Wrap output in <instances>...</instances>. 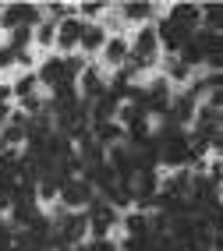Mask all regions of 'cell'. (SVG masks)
Returning <instances> with one entry per match:
<instances>
[{
  "mask_svg": "<svg viewBox=\"0 0 223 251\" xmlns=\"http://www.w3.org/2000/svg\"><path fill=\"white\" fill-rule=\"evenodd\" d=\"M156 53H160V43H156V28H142L139 36H135V43L128 46V60H124V71L135 75V71H142L149 68V64H156Z\"/></svg>",
  "mask_w": 223,
  "mask_h": 251,
  "instance_id": "obj_1",
  "label": "cell"
},
{
  "mask_svg": "<svg viewBox=\"0 0 223 251\" xmlns=\"http://www.w3.org/2000/svg\"><path fill=\"white\" fill-rule=\"evenodd\" d=\"M57 198H60V205L67 212H78V209H85L96 198V191H92V184L85 180V177H67V180H60Z\"/></svg>",
  "mask_w": 223,
  "mask_h": 251,
  "instance_id": "obj_2",
  "label": "cell"
},
{
  "mask_svg": "<svg viewBox=\"0 0 223 251\" xmlns=\"http://www.w3.org/2000/svg\"><path fill=\"white\" fill-rule=\"evenodd\" d=\"M39 22H43V14H39L36 4H7L4 14H0V25H4L7 32H14V28H36Z\"/></svg>",
  "mask_w": 223,
  "mask_h": 251,
  "instance_id": "obj_3",
  "label": "cell"
},
{
  "mask_svg": "<svg viewBox=\"0 0 223 251\" xmlns=\"http://www.w3.org/2000/svg\"><path fill=\"white\" fill-rule=\"evenodd\" d=\"M192 36H195V28H184V25L170 22V18H163V22L156 25V43L170 50V57H174L177 50H181V46H184L188 39H192Z\"/></svg>",
  "mask_w": 223,
  "mask_h": 251,
  "instance_id": "obj_4",
  "label": "cell"
},
{
  "mask_svg": "<svg viewBox=\"0 0 223 251\" xmlns=\"http://www.w3.org/2000/svg\"><path fill=\"white\" fill-rule=\"evenodd\" d=\"M82 25H85V22H78V18H67V22H60V25H57V39H54V43H60V50H64V53L78 46Z\"/></svg>",
  "mask_w": 223,
  "mask_h": 251,
  "instance_id": "obj_5",
  "label": "cell"
},
{
  "mask_svg": "<svg viewBox=\"0 0 223 251\" xmlns=\"http://www.w3.org/2000/svg\"><path fill=\"white\" fill-rule=\"evenodd\" d=\"M167 18L177 22V25H184V28H195V25L202 22V7H198V4H174Z\"/></svg>",
  "mask_w": 223,
  "mask_h": 251,
  "instance_id": "obj_6",
  "label": "cell"
},
{
  "mask_svg": "<svg viewBox=\"0 0 223 251\" xmlns=\"http://www.w3.org/2000/svg\"><path fill=\"white\" fill-rule=\"evenodd\" d=\"M103 43H107V32H103V25H82L78 46L85 50V53H96V50H103Z\"/></svg>",
  "mask_w": 223,
  "mask_h": 251,
  "instance_id": "obj_7",
  "label": "cell"
},
{
  "mask_svg": "<svg viewBox=\"0 0 223 251\" xmlns=\"http://www.w3.org/2000/svg\"><path fill=\"white\" fill-rule=\"evenodd\" d=\"M36 81H46L50 89H57L60 81H67V75H64V60H60V57H50V60L43 64V71L36 75Z\"/></svg>",
  "mask_w": 223,
  "mask_h": 251,
  "instance_id": "obj_8",
  "label": "cell"
},
{
  "mask_svg": "<svg viewBox=\"0 0 223 251\" xmlns=\"http://www.w3.org/2000/svg\"><path fill=\"white\" fill-rule=\"evenodd\" d=\"M78 89H82V96H85V103H92V99H99L103 92H107V85L99 81L96 71H82V75H78Z\"/></svg>",
  "mask_w": 223,
  "mask_h": 251,
  "instance_id": "obj_9",
  "label": "cell"
},
{
  "mask_svg": "<svg viewBox=\"0 0 223 251\" xmlns=\"http://www.w3.org/2000/svg\"><path fill=\"white\" fill-rule=\"evenodd\" d=\"M103 57H107L110 68H124V60H128V39H107V43H103Z\"/></svg>",
  "mask_w": 223,
  "mask_h": 251,
  "instance_id": "obj_10",
  "label": "cell"
},
{
  "mask_svg": "<svg viewBox=\"0 0 223 251\" xmlns=\"http://www.w3.org/2000/svg\"><path fill=\"white\" fill-rule=\"evenodd\" d=\"M167 195H170V198H188V195H192V174H188V170H177L174 177L167 180Z\"/></svg>",
  "mask_w": 223,
  "mask_h": 251,
  "instance_id": "obj_11",
  "label": "cell"
},
{
  "mask_svg": "<svg viewBox=\"0 0 223 251\" xmlns=\"http://www.w3.org/2000/svg\"><path fill=\"white\" fill-rule=\"evenodd\" d=\"M177 53H181L177 60L184 64V68H195V64H202V60H205V53H202V46H198V39H195V36L188 39V43L177 50Z\"/></svg>",
  "mask_w": 223,
  "mask_h": 251,
  "instance_id": "obj_12",
  "label": "cell"
},
{
  "mask_svg": "<svg viewBox=\"0 0 223 251\" xmlns=\"http://www.w3.org/2000/svg\"><path fill=\"white\" fill-rule=\"evenodd\" d=\"M124 230H128V237H142V233H152V226H149V216L139 209V212H131L128 220H124Z\"/></svg>",
  "mask_w": 223,
  "mask_h": 251,
  "instance_id": "obj_13",
  "label": "cell"
},
{
  "mask_svg": "<svg viewBox=\"0 0 223 251\" xmlns=\"http://www.w3.org/2000/svg\"><path fill=\"white\" fill-rule=\"evenodd\" d=\"M124 135V127L117 124V121H107V124H96V142L99 145H113L117 138Z\"/></svg>",
  "mask_w": 223,
  "mask_h": 251,
  "instance_id": "obj_14",
  "label": "cell"
},
{
  "mask_svg": "<svg viewBox=\"0 0 223 251\" xmlns=\"http://www.w3.org/2000/svg\"><path fill=\"white\" fill-rule=\"evenodd\" d=\"M121 11H124V18H131V22H149L152 4H145V0H131V4H121Z\"/></svg>",
  "mask_w": 223,
  "mask_h": 251,
  "instance_id": "obj_15",
  "label": "cell"
},
{
  "mask_svg": "<svg viewBox=\"0 0 223 251\" xmlns=\"http://www.w3.org/2000/svg\"><path fill=\"white\" fill-rule=\"evenodd\" d=\"M202 22H205V32H220V25H223V7H220V4H205V7H202Z\"/></svg>",
  "mask_w": 223,
  "mask_h": 251,
  "instance_id": "obj_16",
  "label": "cell"
},
{
  "mask_svg": "<svg viewBox=\"0 0 223 251\" xmlns=\"http://www.w3.org/2000/svg\"><path fill=\"white\" fill-rule=\"evenodd\" d=\"M167 78H174V81H188V78H192V68H184L177 57H167Z\"/></svg>",
  "mask_w": 223,
  "mask_h": 251,
  "instance_id": "obj_17",
  "label": "cell"
},
{
  "mask_svg": "<svg viewBox=\"0 0 223 251\" xmlns=\"http://www.w3.org/2000/svg\"><path fill=\"white\" fill-rule=\"evenodd\" d=\"M32 89H36V75H22L18 81H14V85H11V96H32Z\"/></svg>",
  "mask_w": 223,
  "mask_h": 251,
  "instance_id": "obj_18",
  "label": "cell"
},
{
  "mask_svg": "<svg viewBox=\"0 0 223 251\" xmlns=\"http://www.w3.org/2000/svg\"><path fill=\"white\" fill-rule=\"evenodd\" d=\"M54 39H57V25H54V22H39V25H36V43L50 46Z\"/></svg>",
  "mask_w": 223,
  "mask_h": 251,
  "instance_id": "obj_19",
  "label": "cell"
},
{
  "mask_svg": "<svg viewBox=\"0 0 223 251\" xmlns=\"http://www.w3.org/2000/svg\"><path fill=\"white\" fill-rule=\"evenodd\" d=\"M78 251H117V241H110V237H89V244H82Z\"/></svg>",
  "mask_w": 223,
  "mask_h": 251,
  "instance_id": "obj_20",
  "label": "cell"
},
{
  "mask_svg": "<svg viewBox=\"0 0 223 251\" xmlns=\"http://www.w3.org/2000/svg\"><path fill=\"white\" fill-rule=\"evenodd\" d=\"M75 11H82V14H85V18H96V14H99V11H107V4H99V0H92V4H89V0H85V4H78Z\"/></svg>",
  "mask_w": 223,
  "mask_h": 251,
  "instance_id": "obj_21",
  "label": "cell"
},
{
  "mask_svg": "<svg viewBox=\"0 0 223 251\" xmlns=\"http://www.w3.org/2000/svg\"><path fill=\"white\" fill-rule=\"evenodd\" d=\"M39 110H43L39 96H25V99H22V113H39Z\"/></svg>",
  "mask_w": 223,
  "mask_h": 251,
  "instance_id": "obj_22",
  "label": "cell"
},
{
  "mask_svg": "<svg viewBox=\"0 0 223 251\" xmlns=\"http://www.w3.org/2000/svg\"><path fill=\"white\" fill-rule=\"evenodd\" d=\"M11 64H14V50L11 46H0V71L11 68Z\"/></svg>",
  "mask_w": 223,
  "mask_h": 251,
  "instance_id": "obj_23",
  "label": "cell"
},
{
  "mask_svg": "<svg viewBox=\"0 0 223 251\" xmlns=\"http://www.w3.org/2000/svg\"><path fill=\"white\" fill-rule=\"evenodd\" d=\"M7 99H11V85H0V106H7Z\"/></svg>",
  "mask_w": 223,
  "mask_h": 251,
  "instance_id": "obj_24",
  "label": "cell"
},
{
  "mask_svg": "<svg viewBox=\"0 0 223 251\" xmlns=\"http://www.w3.org/2000/svg\"><path fill=\"white\" fill-rule=\"evenodd\" d=\"M7 117H11V110H7V106H0V127L7 124Z\"/></svg>",
  "mask_w": 223,
  "mask_h": 251,
  "instance_id": "obj_25",
  "label": "cell"
},
{
  "mask_svg": "<svg viewBox=\"0 0 223 251\" xmlns=\"http://www.w3.org/2000/svg\"><path fill=\"white\" fill-rule=\"evenodd\" d=\"M0 14H4V4H0Z\"/></svg>",
  "mask_w": 223,
  "mask_h": 251,
  "instance_id": "obj_26",
  "label": "cell"
}]
</instances>
